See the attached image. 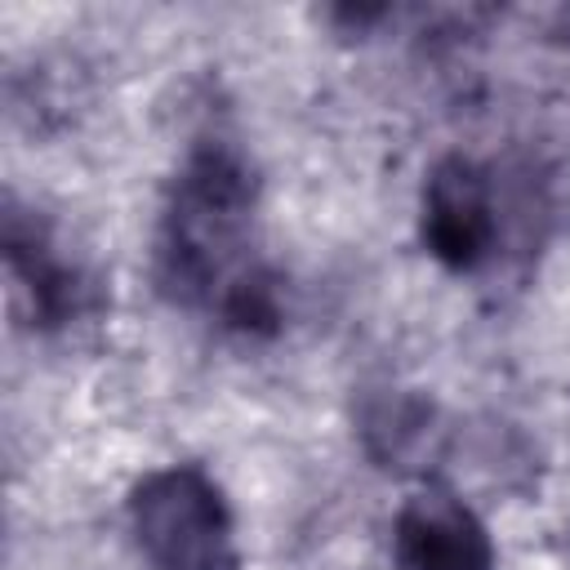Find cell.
I'll list each match as a JSON object with an SVG mask.
<instances>
[{
	"label": "cell",
	"instance_id": "cell-3",
	"mask_svg": "<svg viewBox=\"0 0 570 570\" xmlns=\"http://www.w3.org/2000/svg\"><path fill=\"white\" fill-rule=\"evenodd\" d=\"M419 240L450 272H476L499 249V200L485 165L463 151L441 156L419 196Z\"/></svg>",
	"mask_w": 570,
	"mask_h": 570
},
{
	"label": "cell",
	"instance_id": "cell-5",
	"mask_svg": "<svg viewBox=\"0 0 570 570\" xmlns=\"http://www.w3.org/2000/svg\"><path fill=\"white\" fill-rule=\"evenodd\" d=\"M396 570H499L485 521L445 485L414 490L392 517Z\"/></svg>",
	"mask_w": 570,
	"mask_h": 570
},
{
	"label": "cell",
	"instance_id": "cell-4",
	"mask_svg": "<svg viewBox=\"0 0 570 570\" xmlns=\"http://www.w3.org/2000/svg\"><path fill=\"white\" fill-rule=\"evenodd\" d=\"M4 263L31 325L40 330L71 325L98 307V281L80 263L62 258L49 223L36 209H22L13 196L4 200Z\"/></svg>",
	"mask_w": 570,
	"mask_h": 570
},
{
	"label": "cell",
	"instance_id": "cell-6",
	"mask_svg": "<svg viewBox=\"0 0 570 570\" xmlns=\"http://www.w3.org/2000/svg\"><path fill=\"white\" fill-rule=\"evenodd\" d=\"M432 436V405L410 392H383L361 410V441L379 463L414 459Z\"/></svg>",
	"mask_w": 570,
	"mask_h": 570
},
{
	"label": "cell",
	"instance_id": "cell-1",
	"mask_svg": "<svg viewBox=\"0 0 570 570\" xmlns=\"http://www.w3.org/2000/svg\"><path fill=\"white\" fill-rule=\"evenodd\" d=\"M258 169L232 138H200L169 183L156 236V281L183 307H218L249 272Z\"/></svg>",
	"mask_w": 570,
	"mask_h": 570
},
{
	"label": "cell",
	"instance_id": "cell-2",
	"mask_svg": "<svg viewBox=\"0 0 570 570\" xmlns=\"http://www.w3.org/2000/svg\"><path fill=\"white\" fill-rule=\"evenodd\" d=\"M129 525L156 570H240L232 508L200 463H169L138 476Z\"/></svg>",
	"mask_w": 570,
	"mask_h": 570
},
{
	"label": "cell",
	"instance_id": "cell-7",
	"mask_svg": "<svg viewBox=\"0 0 570 570\" xmlns=\"http://www.w3.org/2000/svg\"><path fill=\"white\" fill-rule=\"evenodd\" d=\"M214 316L245 334V338H272L281 325H285V303H281V281L272 267H249L214 307Z\"/></svg>",
	"mask_w": 570,
	"mask_h": 570
}]
</instances>
